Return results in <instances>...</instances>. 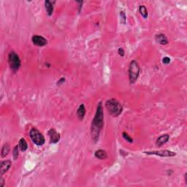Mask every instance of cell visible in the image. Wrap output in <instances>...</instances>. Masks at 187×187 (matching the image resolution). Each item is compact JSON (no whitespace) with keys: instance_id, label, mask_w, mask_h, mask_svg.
I'll return each mask as SVG.
<instances>
[{"instance_id":"obj_1","label":"cell","mask_w":187,"mask_h":187,"mask_svg":"<svg viewBox=\"0 0 187 187\" xmlns=\"http://www.w3.org/2000/svg\"><path fill=\"white\" fill-rule=\"evenodd\" d=\"M104 125V114H103V108H102V103L101 102L98 104L97 111H96L95 116L92 121V139L95 141H97L99 137H100V132H101L102 127Z\"/></svg>"},{"instance_id":"obj_2","label":"cell","mask_w":187,"mask_h":187,"mask_svg":"<svg viewBox=\"0 0 187 187\" xmlns=\"http://www.w3.org/2000/svg\"><path fill=\"white\" fill-rule=\"evenodd\" d=\"M105 108L108 113L113 116H118L122 112L123 108L121 103L116 99H110L105 103Z\"/></svg>"},{"instance_id":"obj_3","label":"cell","mask_w":187,"mask_h":187,"mask_svg":"<svg viewBox=\"0 0 187 187\" xmlns=\"http://www.w3.org/2000/svg\"><path fill=\"white\" fill-rule=\"evenodd\" d=\"M140 68L139 67L138 63L135 60H132L130 62L129 66V78L131 84H134L136 82L140 75Z\"/></svg>"},{"instance_id":"obj_4","label":"cell","mask_w":187,"mask_h":187,"mask_svg":"<svg viewBox=\"0 0 187 187\" xmlns=\"http://www.w3.org/2000/svg\"><path fill=\"white\" fill-rule=\"evenodd\" d=\"M8 63L10 67L11 70L15 73L19 70L21 67V59L19 58V56L18 55L15 51H11L8 55Z\"/></svg>"},{"instance_id":"obj_5","label":"cell","mask_w":187,"mask_h":187,"mask_svg":"<svg viewBox=\"0 0 187 187\" xmlns=\"http://www.w3.org/2000/svg\"><path fill=\"white\" fill-rule=\"evenodd\" d=\"M29 136L31 137L32 140L35 145L38 146H41L45 143V137L43 135V134L38 130L36 128H32L30 130Z\"/></svg>"},{"instance_id":"obj_6","label":"cell","mask_w":187,"mask_h":187,"mask_svg":"<svg viewBox=\"0 0 187 187\" xmlns=\"http://www.w3.org/2000/svg\"><path fill=\"white\" fill-rule=\"evenodd\" d=\"M145 153L148 155H156L161 157H172L176 155V153L168 150H162V151H145Z\"/></svg>"},{"instance_id":"obj_7","label":"cell","mask_w":187,"mask_h":187,"mask_svg":"<svg viewBox=\"0 0 187 187\" xmlns=\"http://www.w3.org/2000/svg\"><path fill=\"white\" fill-rule=\"evenodd\" d=\"M32 40L33 44L37 46H40V47H43L48 44L47 40L40 35H34L32 38Z\"/></svg>"},{"instance_id":"obj_8","label":"cell","mask_w":187,"mask_h":187,"mask_svg":"<svg viewBox=\"0 0 187 187\" xmlns=\"http://www.w3.org/2000/svg\"><path fill=\"white\" fill-rule=\"evenodd\" d=\"M48 136L50 137L51 143H56L59 141L60 140V135L59 133L56 132L54 129H51L48 132Z\"/></svg>"},{"instance_id":"obj_9","label":"cell","mask_w":187,"mask_h":187,"mask_svg":"<svg viewBox=\"0 0 187 187\" xmlns=\"http://www.w3.org/2000/svg\"><path fill=\"white\" fill-rule=\"evenodd\" d=\"M11 167V161L10 160H4L1 163V167H0V175H2L9 170Z\"/></svg>"},{"instance_id":"obj_10","label":"cell","mask_w":187,"mask_h":187,"mask_svg":"<svg viewBox=\"0 0 187 187\" xmlns=\"http://www.w3.org/2000/svg\"><path fill=\"white\" fill-rule=\"evenodd\" d=\"M54 3H55V1H49V0H46L45 1V10L47 12V14L49 16H51L53 14V12H54Z\"/></svg>"},{"instance_id":"obj_11","label":"cell","mask_w":187,"mask_h":187,"mask_svg":"<svg viewBox=\"0 0 187 187\" xmlns=\"http://www.w3.org/2000/svg\"><path fill=\"white\" fill-rule=\"evenodd\" d=\"M169 138H170V136H169V135H167V134H164V135H161V136L158 137L157 140H156V145L160 147L162 146V145H164L166 143H167V141L169 140Z\"/></svg>"},{"instance_id":"obj_12","label":"cell","mask_w":187,"mask_h":187,"mask_svg":"<svg viewBox=\"0 0 187 187\" xmlns=\"http://www.w3.org/2000/svg\"><path fill=\"white\" fill-rule=\"evenodd\" d=\"M155 40L158 43L161 45H167L168 43V40H167V37L164 34H158L155 36Z\"/></svg>"},{"instance_id":"obj_13","label":"cell","mask_w":187,"mask_h":187,"mask_svg":"<svg viewBox=\"0 0 187 187\" xmlns=\"http://www.w3.org/2000/svg\"><path fill=\"white\" fill-rule=\"evenodd\" d=\"M86 114V108L84 104H81L80 105L79 108H78V111H77V116H78V119L82 121L84 119V116Z\"/></svg>"},{"instance_id":"obj_14","label":"cell","mask_w":187,"mask_h":187,"mask_svg":"<svg viewBox=\"0 0 187 187\" xmlns=\"http://www.w3.org/2000/svg\"><path fill=\"white\" fill-rule=\"evenodd\" d=\"M94 155H95V156L97 159H105L108 158V153L103 149H100L96 151Z\"/></svg>"},{"instance_id":"obj_15","label":"cell","mask_w":187,"mask_h":187,"mask_svg":"<svg viewBox=\"0 0 187 187\" xmlns=\"http://www.w3.org/2000/svg\"><path fill=\"white\" fill-rule=\"evenodd\" d=\"M18 147L19 149L21 151H23V152H24V151H26V149L28 148V144H27L26 141L24 138H21L19 140Z\"/></svg>"},{"instance_id":"obj_16","label":"cell","mask_w":187,"mask_h":187,"mask_svg":"<svg viewBox=\"0 0 187 187\" xmlns=\"http://www.w3.org/2000/svg\"><path fill=\"white\" fill-rule=\"evenodd\" d=\"M139 11H140V13L141 14V15L143 16L144 18H147L148 16V10H147L146 7L145 5H140L139 7Z\"/></svg>"},{"instance_id":"obj_17","label":"cell","mask_w":187,"mask_h":187,"mask_svg":"<svg viewBox=\"0 0 187 187\" xmlns=\"http://www.w3.org/2000/svg\"><path fill=\"white\" fill-rule=\"evenodd\" d=\"M9 152H10V145L7 144V143H6V144H4V145H3L2 149H1V157L2 158L5 157V156L8 154Z\"/></svg>"},{"instance_id":"obj_18","label":"cell","mask_w":187,"mask_h":187,"mask_svg":"<svg viewBox=\"0 0 187 187\" xmlns=\"http://www.w3.org/2000/svg\"><path fill=\"white\" fill-rule=\"evenodd\" d=\"M122 136H123V137H124V139H125L126 140H127V142H129V143H132V142H133V139H132V137L129 136V135H128L127 132H123Z\"/></svg>"},{"instance_id":"obj_19","label":"cell","mask_w":187,"mask_h":187,"mask_svg":"<svg viewBox=\"0 0 187 187\" xmlns=\"http://www.w3.org/2000/svg\"><path fill=\"white\" fill-rule=\"evenodd\" d=\"M18 149H19L18 145H15V147L14 148V149H13V152H12V155H13L14 159H17V158L18 157V154H19Z\"/></svg>"},{"instance_id":"obj_20","label":"cell","mask_w":187,"mask_h":187,"mask_svg":"<svg viewBox=\"0 0 187 187\" xmlns=\"http://www.w3.org/2000/svg\"><path fill=\"white\" fill-rule=\"evenodd\" d=\"M120 15H121V22L123 21V19H124V24L126 23V15H125V12L124 11H121L120 12Z\"/></svg>"},{"instance_id":"obj_21","label":"cell","mask_w":187,"mask_h":187,"mask_svg":"<svg viewBox=\"0 0 187 187\" xmlns=\"http://www.w3.org/2000/svg\"><path fill=\"white\" fill-rule=\"evenodd\" d=\"M162 62H163V64H164V65H168V64L170 62V58L167 56L164 57V58L162 59Z\"/></svg>"},{"instance_id":"obj_22","label":"cell","mask_w":187,"mask_h":187,"mask_svg":"<svg viewBox=\"0 0 187 187\" xmlns=\"http://www.w3.org/2000/svg\"><path fill=\"white\" fill-rule=\"evenodd\" d=\"M118 53H119V54L121 56H124V50L122 48H119V50H118Z\"/></svg>"},{"instance_id":"obj_23","label":"cell","mask_w":187,"mask_h":187,"mask_svg":"<svg viewBox=\"0 0 187 187\" xmlns=\"http://www.w3.org/2000/svg\"><path fill=\"white\" fill-rule=\"evenodd\" d=\"M65 81V78H62L59 81H58V83H57V85H61V84H64Z\"/></svg>"},{"instance_id":"obj_24","label":"cell","mask_w":187,"mask_h":187,"mask_svg":"<svg viewBox=\"0 0 187 187\" xmlns=\"http://www.w3.org/2000/svg\"><path fill=\"white\" fill-rule=\"evenodd\" d=\"M4 179H3L2 178H0V187L4 186Z\"/></svg>"},{"instance_id":"obj_25","label":"cell","mask_w":187,"mask_h":187,"mask_svg":"<svg viewBox=\"0 0 187 187\" xmlns=\"http://www.w3.org/2000/svg\"><path fill=\"white\" fill-rule=\"evenodd\" d=\"M185 182H186V183L187 184V173H185Z\"/></svg>"}]
</instances>
